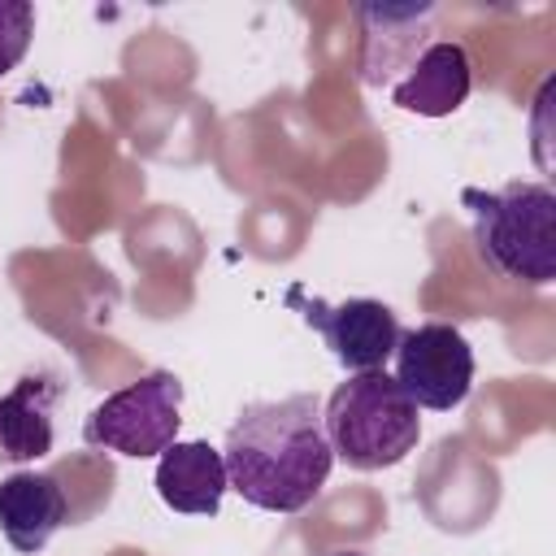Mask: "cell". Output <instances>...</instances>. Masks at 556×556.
I'll use <instances>...</instances> for the list:
<instances>
[{
	"label": "cell",
	"mask_w": 556,
	"mask_h": 556,
	"mask_svg": "<svg viewBox=\"0 0 556 556\" xmlns=\"http://www.w3.org/2000/svg\"><path fill=\"white\" fill-rule=\"evenodd\" d=\"M30 35H35V9L26 0H0V78L22 65Z\"/></svg>",
	"instance_id": "cell-12"
},
{
	"label": "cell",
	"mask_w": 556,
	"mask_h": 556,
	"mask_svg": "<svg viewBox=\"0 0 556 556\" xmlns=\"http://www.w3.org/2000/svg\"><path fill=\"white\" fill-rule=\"evenodd\" d=\"M291 304H300L304 321L326 339L330 356L348 369V374H369L382 369L400 343V321L382 300H343V304H326V300H308L300 287L287 295Z\"/></svg>",
	"instance_id": "cell-6"
},
{
	"label": "cell",
	"mask_w": 556,
	"mask_h": 556,
	"mask_svg": "<svg viewBox=\"0 0 556 556\" xmlns=\"http://www.w3.org/2000/svg\"><path fill=\"white\" fill-rule=\"evenodd\" d=\"M460 204L473 217L482 261L517 282L547 287L556 278V195L547 182H504L495 191L465 187Z\"/></svg>",
	"instance_id": "cell-2"
},
{
	"label": "cell",
	"mask_w": 556,
	"mask_h": 556,
	"mask_svg": "<svg viewBox=\"0 0 556 556\" xmlns=\"http://www.w3.org/2000/svg\"><path fill=\"white\" fill-rule=\"evenodd\" d=\"M395 382L417 408L452 413L465 404L473 387V348L469 339L447 321H421L413 330H400L395 343Z\"/></svg>",
	"instance_id": "cell-5"
},
{
	"label": "cell",
	"mask_w": 556,
	"mask_h": 556,
	"mask_svg": "<svg viewBox=\"0 0 556 556\" xmlns=\"http://www.w3.org/2000/svg\"><path fill=\"white\" fill-rule=\"evenodd\" d=\"M226 482L252 508L265 513H300L308 508L334 465L321 400L313 391H295L282 400L243 404L235 426L226 430Z\"/></svg>",
	"instance_id": "cell-1"
},
{
	"label": "cell",
	"mask_w": 556,
	"mask_h": 556,
	"mask_svg": "<svg viewBox=\"0 0 556 556\" xmlns=\"http://www.w3.org/2000/svg\"><path fill=\"white\" fill-rule=\"evenodd\" d=\"M230 491L226 482V460L217 447H208L204 439L191 443H169L156 460V495L174 508V513H191V517H213L222 508V495Z\"/></svg>",
	"instance_id": "cell-11"
},
{
	"label": "cell",
	"mask_w": 556,
	"mask_h": 556,
	"mask_svg": "<svg viewBox=\"0 0 556 556\" xmlns=\"http://www.w3.org/2000/svg\"><path fill=\"white\" fill-rule=\"evenodd\" d=\"M330 556H365V552H330Z\"/></svg>",
	"instance_id": "cell-13"
},
{
	"label": "cell",
	"mask_w": 556,
	"mask_h": 556,
	"mask_svg": "<svg viewBox=\"0 0 556 556\" xmlns=\"http://www.w3.org/2000/svg\"><path fill=\"white\" fill-rule=\"evenodd\" d=\"M473 91V65L469 52L456 39H430L426 52L408 65V74L391 87L395 109L417 117H447L456 113Z\"/></svg>",
	"instance_id": "cell-10"
},
{
	"label": "cell",
	"mask_w": 556,
	"mask_h": 556,
	"mask_svg": "<svg viewBox=\"0 0 556 556\" xmlns=\"http://www.w3.org/2000/svg\"><path fill=\"white\" fill-rule=\"evenodd\" d=\"M78 513L70 504V491L61 486L56 469H17L0 482V530L13 552L35 556L48 547V539L70 526Z\"/></svg>",
	"instance_id": "cell-7"
},
{
	"label": "cell",
	"mask_w": 556,
	"mask_h": 556,
	"mask_svg": "<svg viewBox=\"0 0 556 556\" xmlns=\"http://www.w3.org/2000/svg\"><path fill=\"white\" fill-rule=\"evenodd\" d=\"M178 408H182V382L169 369H152L122 391L104 395L87 421L83 443L117 456H161L169 443H178Z\"/></svg>",
	"instance_id": "cell-4"
},
{
	"label": "cell",
	"mask_w": 556,
	"mask_h": 556,
	"mask_svg": "<svg viewBox=\"0 0 556 556\" xmlns=\"http://www.w3.org/2000/svg\"><path fill=\"white\" fill-rule=\"evenodd\" d=\"M361 17V78L369 87H395L430 43V4H365Z\"/></svg>",
	"instance_id": "cell-8"
},
{
	"label": "cell",
	"mask_w": 556,
	"mask_h": 556,
	"mask_svg": "<svg viewBox=\"0 0 556 556\" xmlns=\"http://www.w3.org/2000/svg\"><path fill=\"white\" fill-rule=\"evenodd\" d=\"M61 378L52 369L22 374L9 395H0V460L26 465L52 452L56 443V404H61Z\"/></svg>",
	"instance_id": "cell-9"
},
{
	"label": "cell",
	"mask_w": 556,
	"mask_h": 556,
	"mask_svg": "<svg viewBox=\"0 0 556 556\" xmlns=\"http://www.w3.org/2000/svg\"><path fill=\"white\" fill-rule=\"evenodd\" d=\"M321 426L334 460L361 473L400 465L421 439L417 404L387 369L348 374L321 404Z\"/></svg>",
	"instance_id": "cell-3"
}]
</instances>
